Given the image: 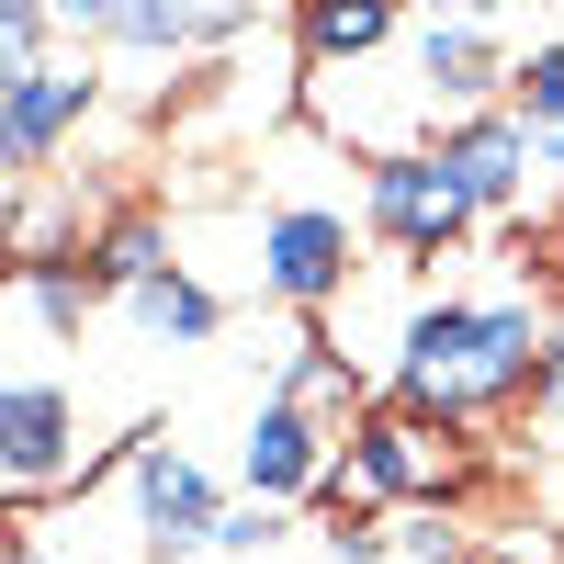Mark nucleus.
Returning a JSON list of instances; mask_svg holds the SVG:
<instances>
[{"mask_svg": "<svg viewBox=\"0 0 564 564\" xmlns=\"http://www.w3.org/2000/svg\"><path fill=\"white\" fill-rule=\"evenodd\" d=\"M542 361H553V327L520 294H497V305H417L395 327V406L441 417V430H475L497 406H531Z\"/></svg>", "mask_w": 564, "mask_h": 564, "instance_id": "f257e3e1", "label": "nucleus"}, {"mask_svg": "<svg viewBox=\"0 0 564 564\" xmlns=\"http://www.w3.org/2000/svg\"><path fill=\"white\" fill-rule=\"evenodd\" d=\"M463 475H475V452H463V430H441V417L417 406H372L350 452H339V508H361V520H417V508H452Z\"/></svg>", "mask_w": 564, "mask_h": 564, "instance_id": "f03ea898", "label": "nucleus"}, {"mask_svg": "<svg viewBox=\"0 0 564 564\" xmlns=\"http://www.w3.org/2000/svg\"><path fill=\"white\" fill-rule=\"evenodd\" d=\"M90 475V430H79V384L45 372V350H12V384H0V486H12V520H34V497H57Z\"/></svg>", "mask_w": 564, "mask_h": 564, "instance_id": "7ed1b4c3", "label": "nucleus"}, {"mask_svg": "<svg viewBox=\"0 0 564 564\" xmlns=\"http://www.w3.org/2000/svg\"><path fill=\"white\" fill-rule=\"evenodd\" d=\"M124 508H135V553L148 564H193V553H215L238 497H215V475L181 441H135L124 452Z\"/></svg>", "mask_w": 564, "mask_h": 564, "instance_id": "20e7f679", "label": "nucleus"}, {"mask_svg": "<svg viewBox=\"0 0 564 564\" xmlns=\"http://www.w3.org/2000/svg\"><path fill=\"white\" fill-rule=\"evenodd\" d=\"M406 79H417V102H430L441 124L497 113L508 79H520V57H508V23H486V12H430V23H406Z\"/></svg>", "mask_w": 564, "mask_h": 564, "instance_id": "39448f33", "label": "nucleus"}, {"mask_svg": "<svg viewBox=\"0 0 564 564\" xmlns=\"http://www.w3.org/2000/svg\"><path fill=\"white\" fill-rule=\"evenodd\" d=\"M260 294H282L294 316L350 294V204L327 193H271L260 204Z\"/></svg>", "mask_w": 564, "mask_h": 564, "instance_id": "423d86ee", "label": "nucleus"}, {"mask_svg": "<svg viewBox=\"0 0 564 564\" xmlns=\"http://www.w3.org/2000/svg\"><path fill=\"white\" fill-rule=\"evenodd\" d=\"M90 102H102L90 57H34V68H0V170H12V193H34V181H45V159H57L68 135L90 124Z\"/></svg>", "mask_w": 564, "mask_h": 564, "instance_id": "0eeeda50", "label": "nucleus"}, {"mask_svg": "<svg viewBox=\"0 0 564 564\" xmlns=\"http://www.w3.org/2000/svg\"><path fill=\"white\" fill-rule=\"evenodd\" d=\"M361 226H372V238H384L395 260H452V249L475 238L486 215L452 193V170H441L430 148H417V159H384V170H361Z\"/></svg>", "mask_w": 564, "mask_h": 564, "instance_id": "6e6552de", "label": "nucleus"}, {"mask_svg": "<svg viewBox=\"0 0 564 564\" xmlns=\"http://www.w3.org/2000/svg\"><path fill=\"white\" fill-rule=\"evenodd\" d=\"M339 430H327V417L316 406H294V395H260L249 406V441H238V475H249V497L260 508H294V497H327V486H339Z\"/></svg>", "mask_w": 564, "mask_h": 564, "instance_id": "1a4fd4ad", "label": "nucleus"}, {"mask_svg": "<svg viewBox=\"0 0 564 564\" xmlns=\"http://www.w3.org/2000/svg\"><path fill=\"white\" fill-rule=\"evenodd\" d=\"M430 159L452 170V193L475 204L486 226H508V215L531 204V181H542V159H531V124L508 113V102H497V113H463V124H441V135H430Z\"/></svg>", "mask_w": 564, "mask_h": 564, "instance_id": "9d476101", "label": "nucleus"}, {"mask_svg": "<svg viewBox=\"0 0 564 564\" xmlns=\"http://www.w3.org/2000/svg\"><path fill=\"white\" fill-rule=\"evenodd\" d=\"M260 12H193V0H90L79 45H124V57H193V45H238Z\"/></svg>", "mask_w": 564, "mask_h": 564, "instance_id": "9b49d317", "label": "nucleus"}, {"mask_svg": "<svg viewBox=\"0 0 564 564\" xmlns=\"http://www.w3.org/2000/svg\"><path fill=\"white\" fill-rule=\"evenodd\" d=\"M124 316L148 327V339H170V350H204L215 327H226V294H215V282H193V271L170 260V271H148V282L124 294Z\"/></svg>", "mask_w": 564, "mask_h": 564, "instance_id": "f8f14e48", "label": "nucleus"}, {"mask_svg": "<svg viewBox=\"0 0 564 564\" xmlns=\"http://www.w3.org/2000/svg\"><path fill=\"white\" fill-rule=\"evenodd\" d=\"M294 34H305V57H316V68H372V57H395V45H406V23H395V12H372V0L294 12Z\"/></svg>", "mask_w": 564, "mask_h": 564, "instance_id": "ddd939ff", "label": "nucleus"}, {"mask_svg": "<svg viewBox=\"0 0 564 564\" xmlns=\"http://www.w3.org/2000/svg\"><path fill=\"white\" fill-rule=\"evenodd\" d=\"M79 271L102 282V294H135V282H148V271H170V238H159V215H113L102 238L79 249Z\"/></svg>", "mask_w": 564, "mask_h": 564, "instance_id": "4468645a", "label": "nucleus"}, {"mask_svg": "<svg viewBox=\"0 0 564 564\" xmlns=\"http://www.w3.org/2000/svg\"><path fill=\"white\" fill-rule=\"evenodd\" d=\"M508 113H520L531 135H564V34H542L531 57H520V79H508Z\"/></svg>", "mask_w": 564, "mask_h": 564, "instance_id": "2eb2a0df", "label": "nucleus"}, {"mask_svg": "<svg viewBox=\"0 0 564 564\" xmlns=\"http://www.w3.org/2000/svg\"><path fill=\"white\" fill-rule=\"evenodd\" d=\"M395 553L406 564H475V531H463L452 508H417V520H395Z\"/></svg>", "mask_w": 564, "mask_h": 564, "instance_id": "dca6fc26", "label": "nucleus"}, {"mask_svg": "<svg viewBox=\"0 0 564 564\" xmlns=\"http://www.w3.org/2000/svg\"><path fill=\"white\" fill-rule=\"evenodd\" d=\"M316 542H327V564H384V553H395V520H361V508H327V531H316Z\"/></svg>", "mask_w": 564, "mask_h": 564, "instance_id": "f3484780", "label": "nucleus"}, {"mask_svg": "<svg viewBox=\"0 0 564 564\" xmlns=\"http://www.w3.org/2000/svg\"><path fill=\"white\" fill-rule=\"evenodd\" d=\"M271 542H282V508H260V497H238V508H226V531H215L226 564H249V553H271Z\"/></svg>", "mask_w": 564, "mask_h": 564, "instance_id": "a211bd4d", "label": "nucleus"}, {"mask_svg": "<svg viewBox=\"0 0 564 564\" xmlns=\"http://www.w3.org/2000/svg\"><path fill=\"white\" fill-rule=\"evenodd\" d=\"M531 441L564 452V327H553V361H542V384H531Z\"/></svg>", "mask_w": 564, "mask_h": 564, "instance_id": "6ab92c4d", "label": "nucleus"}, {"mask_svg": "<svg viewBox=\"0 0 564 564\" xmlns=\"http://www.w3.org/2000/svg\"><path fill=\"white\" fill-rule=\"evenodd\" d=\"M0 564H57V542H45L34 520H12V542H0Z\"/></svg>", "mask_w": 564, "mask_h": 564, "instance_id": "aec40b11", "label": "nucleus"}]
</instances>
